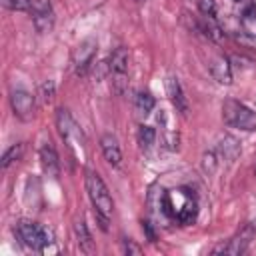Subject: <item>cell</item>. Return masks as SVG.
I'll list each match as a JSON object with an SVG mask.
<instances>
[{
	"instance_id": "15",
	"label": "cell",
	"mask_w": 256,
	"mask_h": 256,
	"mask_svg": "<svg viewBox=\"0 0 256 256\" xmlns=\"http://www.w3.org/2000/svg\"><path fill=\"white\" fill-rule=\"evenodd\" d=\"M210 72L220 84H230L232 82V70H230V64H228V58H224V56H216V58L210 60Z\"/></svg>"
},
{
	"instance_id": "4",
	"label": "cell",
	"mask_w": 256,
	"mask_h": 256,
	"mask_svg": "<svg viewBox=\"0 0 256 256\" xmlns=\"http://www.w3.org/2000/svg\"><path fill=\"white\" fill-rule=\"evenodd\" d=\"M222 118L232 128H240L246 132L256 130V112L238 100H226L222 104Z\"/></svg>"
},
{
	"instance_id": "9",
	"label": "cell",
	"mask_w": 256,
	"mask_h": 256,
	"mask_svg": "<svg viewBox=\"0 0 256 256\" xmlns=\"http://www.w3.org/2000/svg\"><path fill=\"white\" fill-rule=\"evenodd\" d=\"M10 104H12V110L14 114L20 118V120H30L32 114H34V96L24 90V88H16L10 92Z\"/></svg>"
},
{
	"instance_id": "23",
	"label": "cell",
	"mask_w": 256,
	"mask_h": 256,
	"mask_svg": "<svg viewBox=\"0 0 256 256\" xmlns=\"http://www.w3.org/2000/svg\"><path fill=\"white\" fill-rule=\"evenodd\" d=\"M2 6L8 10H16V12H28L30 0H2Z\"/></svg>"
},
{
	"instance_id": "11",
	"label": "cell",
	"mask_w": 256,
	"mask_h": 256,
	"mask_svg": "<svg viewBox=\"0 0 256 256\" xmlns=\"http://www.w3.org/2000/svg\"><path fill=\"white\" fill-rule=\"evenodd\" d=\"M40 166H42L46 176L58 178L60 162H58V154H56V150H54V146L50 142H44V146L40 148Z\"/></svg>"
},
{
	"instance_id": "3",
	"label": "cell",
	"mask_w": 256,
	"mask_h": 256,
	"mask_svg": "<svg viewBox=\"0 0 256 256\" xmlns=\"http://www.w3.org/2000/svg\"><path fill=\"white\" fill-rule=\"evenodd\" d=\"M16 238L30 250H38V252H56L54 244V236L48 228H44L38 222L32 220H20L14 228Z\"/></svg>"
},
{
	"instance_id": "6",
	"label": "cell",
	"mask_w": 256,
	"mask_h": 256,
	"mask_svg": "<svg viewBox=\"0 0 256 256\" xmlns=\"http://www.w3.org/2000/svg\"><path fill=\"white\" fill-rule=\"evenodd\" d=\"M254 234H256V222H248L236 236H232L228 242L216 246L214 248V254H232V256L242 254V252H246V248L252 242Z\"/></svg>"
},
{
	"instance_id": "1",
	"label": "cell",
	"mask_w": 256,
	"mask_h": 256,
	"mask_svg": "<svg viewBox=\"0 0 256 256\" xmlns=\"http://www.w3.org/2000/svg\"><path fill=\"white\" fill-rule=\"evenodd\" d=\"M160 208L166 216L178 220L180 224H192L198 214V202L188 188H178L160 194Z\"/></svg>"
},
{
	"instance_id": "18",
	"label": "cell",
	"mask_w": 256,
	"mask_h": 256,
	"mask_svg": "<svg viewBox=\"0 0 256 256\" xmlns=\"http://www.w3.org/2000/svg\"><path fill=\"white\" fill-rule=\"evenodd\" d=\"M154 104H156V100H154V96L150 92H140L136 96V112L140 116H148L154 110Z\"/></svg>"
},
{
	"instance_id": "27",
	"label": "cell",
	"mask_w": 256,
	"mask_h": 256,
	"mask_svg": "<svg viewBox=\"0 0 256 256\" xmlns=\"http://www.w3.org/2000/svg\"><path fill=\"white\" fill-rule=\"evenodd\" d=\"M142 228H144V232L148 234V240H150V242H154V240H156V236H154V230H152L150 222H142Z\"/></svg>"
},
{
	"instance_id": "24",
	"label": "cell",
	"mask_w": 256,
	"mask_h": 256,
	"mask_svg": "<svg viewBox=\"0 0 256 256\" xmlns=\"http://www.w3.org/2000/svg\"><path fill=\"white\" fill-rule=\"evenodd\" d=\"M198 10L204 16H214L216 14V2L214 0H198Z\"/></svg>"
},
{
	"instance_id": "16",
	"label": "cell",
	"mask_w": 256,
	"mask_h": 256,
	"mask_svg": "<svg viewBox=\"0 0 256 256\" xmlns=\"http://www.w3.org/2000/svg\"><path fill=\"white\" fill-rule=\"evenodd\" d=\"M196 26H198V30L204 32L210 40H214V42H222L224 32H222V28L218 26V22L214 20V16H204V14H202V18L196 22Z\"/></svg>"
},
{
	"instance_id": "13",
	"label": "cell",
	"mask_w": 256,
	"mask_h": 256,
	"mask_svg": "<svg viewBox=\"0 0 256 256\" xmlns=\"http://www.w3.org/2000/svg\"><path fill=\"white\" fill-rule=\"evenodd\" d=\"M216 154H218L220 160L234 162L240 156V144H238V140L234 136H230V134L222 136L218 140V144H216Z\"/></svg>"
},
{
	"instance_id": "17",
	"label": "cell",
	"mask_w": 256,
	"mask_h": 256,
	"mask_svg": "<svg viewBox=\"0 0 256 256\" xmlns=\"http://www.w3.org/2000/svg\"><path fill=\"white\" fill-rule=\"evenodd\" d=\"M74 234H76V240H78V246H80L82 252H86V254L94 252L92 236H90V232H88V228H86V222H84L82 218L74 222Z\"/></svg>"
},
{
	"instance_id": "22",
	"label": "cell",
	"mask_w": 256,
	"mask_h": 256,
	"mask_svg": "<svg viewBox=\"0 0 256 256\" xmlns=\"http://www.w3.org/2000/svg\"><path fill=\"white\" fill-rule=\"evenodd\" d=\"M216 166H218V154H216V150H208L202 156V168L206 174H214Z\"/></svg>"
},
{
	"instance_id": "12",
	"label": "cell",
	"mask_w": 256,
	"mask_h": 256,
	"mask_svg": "<svg viewBox=\"0 0 256 256\" xmlns=\"http://www.w3.org/2000/svg\"><path fill=\"white\" fill-rule=\"evenodd\" d=\"M100 148H102V154H104V158H106L108 164L120 166V162H122V150H120L118 138L114 134H104L100 138Z\"/></svg>"
},
{
	"instance_id": "8",
	"label": "cell",
	"mask_w": 256,
	"mask_h": 256,
	"mask_svg": "<svg viewBox=\"0 0 256 256\" xmlns=\"http://www.w3.org/2000/svg\"><path fill=\"white\" fill-rule=\"evenodd\" d=\"M32 22L38 32H48L54 24V12L50 6V0H30V10Z\"/></svg>"
},
{
	"instance_id": "5",
	"label": "cell",
	"mask_w": 256,
	"mask_h": 256,
	"mask_svg": "<svg viewBox=\"0 0 256 256\" xmlns=\"http://www.w3.org/2000/svg\"><path fill=\"white\" fill-rule=\"evenodd\" d=\"M56 126H58V132H60L62 140L70 148L82 150V146H84V134H82L80 126L76 124V120L72 118V114L66 108H58V112H56Z\"/></svg>"
},
{
	"instance_id": "28",
	"label": "cell",
	"mask_w": 256,
	"mask_h": 256,
	"mask_svg": "<svg viewBox=\"0 0 256 256\" xmlns=\"http://www.w3.org/2000/svg\"><path fill=\"white\" fill-rule=\"evenodd\" d=\"M234 2H242V0H234Z\"/></svg>"
},
{
	"instance_id": "10",
	"label": "cell",
	"mask_w": 256,
	"mask_h": 256,
	"mask_svg": "<svg viewBox=\"0 0 256 256\" xmlns=\"http://www.w3.org/2000/svg\"><path fill=\"white\" fill-rule=\"evenodd\" d=\"M94 54H96V42L94 40H84L78 44V48L72 54V64H74V70L78 76L86 74V70L90 68V64L94 60Z\"/></svg>"
},
{
	"instance_id": "2",
	"label": "cell",
	"mask_w": 256,
	"mask_h": 256,
	"mask_svg": "<svg viewBox=\"0 0 256 256\" xmlns=\"http://www.w3.org/2000/svg\"><path fill=\"white\" fill-rule=\"evenodd\" d=\"M84 184H86V192H88V198L94 206V216L100 224V228L106 232L108 230V222L112 218V212H114V202H112V196L104 184V180L98 176V172L94 170H86V176H84Z\"/></svg>"
},
{
	"instance_id": "21",
	"label": "cell",
	"mask_w": 256,
	"mask_h": 256,
	"mask_svg": "<svg viewBox=\"0 0 256 256\" xmlns=\"http://www.w3.org/2000/svg\"><path fill=\"white\" fill-rule=\"evenodd\" d=\"M22 152H24V144H12L6 152H4V156H2V168L6 170L12 162H16V160H20V156H22Z\"/></svg>"
},
{
	"instance_id": "20",
	"label": "cell",
	"mask_w": 256,
	"mask_h": 256,
	"mask_svg": "<svg viewBox=\"0 0 256 256\" xmlns=\"http://www.w3.org/2000/svg\"><path fill=\"white\" fill-rule=\"evenodd\" d=\"M154 140H156L154 128H150V126H140L138 128V144H140L142 150H148L154 144Z\"/></svg>"
},
{
	"instance_id": "7",
	"label": "cell",
	"mask_w": 256,
	"mask_h": 256,
	"mask_svg": "<svg viewBox=\"0 0 256 256\" xmlns=\"http://www.w3.org/2000/svg\"><path fill=\"white\" fill-rule=\"evenodd\" d=\"M128 50L126 48H116L112 54H110V60H108V68L112 72V82H114V88L116 92H122L124 86H126V72H128Z\"/></svg>"
},
{
	"instance_id": "14",
	"label": "cell",
	"mask_w": 256,
	"mask_h": 256,
	"mask_svg": "<svg viewBox=\"0 0 256 256\" xmlns=\"http://www.w3.org/2000/svg\"><path fill=\"white\" fill-rule=\"evenodd\" d=\"M166 92H168V96H170L174 108H176L178 112L186 114V112H188V102H186V98H184V92H182V88H180L178 78L170 76V78L166 80Z\"/></svg>"
},
{
	"instance_id": "19",
	"label": "cell",
	"mask_w": 256,
	"mask_h": 256,
	"mask_svg": "<svg viewBox=\"0 0 256 256\" xmlns=\"http://www.w3.org/2000/svg\"><path fill=\"white\" fill-rule=\"evenodd\" d=\"M158 122L164 126V146H166L168 150H176V148H178V134H176V132H170V130L166 128V112H164V110H160Z\"/></svg>"
},
{
	"instance_id": "26",
	"label": "cell",
	"mask_w": 256,
	"mask_h": 256,
	"mask_svg": "<svg viewBox=\"0 0 256 256\" xmlns=\"http://www.w3.org/2000/svg\"><path fill=\"white\" fill-rule=\"evenodd\" d=\"M124 252H128V254H140V248L132 240H124Z\"/></svg>"
},
{
	"instance_id": "25",
	"label": "cell",
	"mask_w": 256,
	"mask_h": 256,
	"mask_svg": "<svg viewBox=\"0 0 256 256\" xmlns=\"http://www.w3.org/2000/svg\"><path fill=\"white\" fill-rule=\"evenodd\" d=\"M54 90H56L54 82H52V80H46V82L40 86V96H42V100H52Z\"/></svg>"
}]
</instances>
